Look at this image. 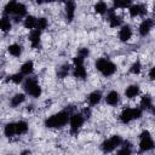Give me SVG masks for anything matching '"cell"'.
Segmentation results:
<instances>
[{"instance_id":"6da1fadb","label":"cell","mask_w":155,"mask_h":155,"mask_svg":"<svg viewBox=\"0 0 155 155\" xmlns=\"http://www.w3.org/2000/svg\"><path fill=\"white\" fill-rule=\"evenodd\" d=\"M69 113L68 111H59L52 116H50L46 121H45V126L50 127V128H59L63 127L68 120H69Z\"/></svg>"},{"instance_id":"7a4b0ae2","label":"cell","mask_w":155,"mask_h":155,"mask_svg":"<svg viewBox=\"0 0 155 155\" xmlns=\"http://www.w3.org/2000/svg\"><path fill=\"white\" fill-rule=\"evenodd\" d=\"M96 68L104 75V76H110L116 71V67L113 62L105 59V58H99L96 62Z\"/></svg>"},{"instance_id":"3957f363","label":"cell","mask_w":155,"mask_h":155,"mask_svg":"<svg viewBox=\"0 0 155 155\" xmlns=\"http://www.w3.org/2000/svg\"><path fill=\"white\" fill-rule=\"evenodd\" d=\"M23 87H24L25 92L28 94H30L31 97H34V98H38L41 94V87L38 85V82H36V80L34 78H28L24 81Z\"/></svg>"},{"instance_id":"277c9868","label":"cell","mask_w":155,"mask_h":155,"mask_svg":"<svg viewBox=\"0 0 155 155\" xmlns=\"http://www.w3.org/2000/svg\"><path fill=\"white\" fill-rule=\"evenodd\" d=\"M142 116V109L138 108H126L121 115H120V120L124 124H128L130 121L134 120V119H139Z\"/></svg>"},{"instance_id":"5b68a950","label":"cell","mask_w":155,"mask_h":155,"mask_svg":"<svg viewBox=\"0 0 155 155\" xmlns=\"http://www.w3.org/2000/svg\"><path fill=\"white\" fill-rule=\"evenodd\" d=\"M121 143H122V139L120 136H113L111 138H109L102 143V150L104 153H110L114 149H116L119 145H121Z\"/></svg>"},{"instance_id":"8992f818","label":"cell","mask_w":155,"mask_h":155,"mask_svg":"<svg viewBox=\"0 0 155 155\" xmlns=\"http://www.w3.org/2000/svg\"><path fill=\"white\" fill-rule=\"evenodd\" d=\"M84 115L82 114H74L69 117V121H70V132L71 133H78L79 130L81 128L82 124H84Z\"/></svg>"},{"instance_id":"52a82bcc","label":"cell","mask_w":155,"mask_h":155,"mask_svg":"<svg viewBox=\"0 0 155 155\" xmlns=\"http://www.w3.org/2000/svg\"><path fill=\"white\" fill-rule=\"evenodd\" d=\"M154 148V140L151 136H142L140 137V143H139V150L140 151H148Z\"/></svg>"},{"instance_id":"ba28073f","label":"cell","mask_w":155,"mask_h":155,"mask_svg":"<svg viewBox=\"0 0 155 155\" xmlns=\"http://www.w3.org/2000/svg\"><path fill=\"white\" fill-rule=\"evenodd\" d=\"M153 19L151 18H148V19H144L142 23H140V25H139V34L142 35V36H145V35H148L149 34V31H150V29L153 28Z\"/></svg>"},{"instance_id":"9c48e42d","label":"cell","mask_w":155,"mask_h":155,"mask_svg":"<svg viewBox=\"0 0 155 155\" xmlns=\"http://www.w3.org/2000/svg\"><path fill=\"white\" fill-rule=\"evenodd\" d=\"M65 13L68 22H71L75 15V2L74 0H65Z\"/></svg>"},{"instance_id":"30bf717a","label":"cell","mask_w":155,"mask_h":155,"mask_svg":"<svg viewBox=\"0 0 155 155\" xmlns=\"http://www.w3.org/2000/svg\"><path fill=\"white\" fill-rule=\"evenodd\" d=\"M147 13V10L142 5H133L130 7V16L131 17H137V16H143Z\"/></svg>"},{"instance_id":"8fae6325","label":"cell","mask_w":155,"mask_h":155,"mask_svg":"<svg viewBox=\"0 0 155 155\" xmlns=\"http://www.w3.org/2000/svg\"><path fill=\"white\" fill-rule=\"evenodd\" d=\"M132 36V30H131V27L130 25H124L119 33V38L121 41H128Z\"/></svg>"},{"instance_id":"7c38bea8","label":"cell","mask_w":155,"mask_h":155,"mask_svg":"<svg viewBox=\"0 0 155 155\" xmlns=\"http://www.w3.org/2000/svg\"><path fill=\"white\" fill-rule=\"evenodd\" d=\"M105 101L109 105H116L117 102H119V93L116 91H110L107 97H105Z\"/></svg>"},{"instance_id":"4fadbf2b","label":"cell","mask_w":155,"mask_h":155,"mask_svg":"<svg viewBox=\"0 0 155 155\" xmlns=\"http://www.w3.org/2000/svg\"><path fill=\"white\" fill-rule=\"evenodd\" d=\"M41 30L39 29H35L31 31L30 34V42H31V46L33 47H38L39 46V42H40V36H41Z\"/></svg>"},{"instance_id":"5bb4252c","label":"cell","mask_w":155,"mask_h":155,"mask_svg":"<svg viewBox=\"0 0 155 155\" xmlns=\"http://www.w3.org/2000/svg\"><path fill=\"white\" fill-rule=\"evenodd\" d=\"M138 93H139V87L137 85H131L125 91V94H126L127 98H134Z\"/></svg>"},{"instance_id":"9a60e30c","label":"cell","mask_w":155,"mask_h":155,"mask_svg":"<svg viewBox=\"0 0 155 155\" xmlns=\"http://www.w3.org/2000/svg\"><path fill=\"white\" fill-rule=\"evenodd\" d=\"M109 22H110V25L115 28V27H119V25L121 24L122 19H121V17L116 16V15L114 13V11L111 10V11L109 12Z\"/></svg>"},{"instance_id":"2e32d148","label":"cell","mask_w":155,"mask_h":155,"mask_svg":"<svg viewBox=\"0 0 155 155\" xmlns=\"http://www.w3.org/2000/svg\"><path fill=\"white\" fill-rule=\"evenodd\" d=\"M101 98H102V93L99 91H94V92L90 93V96H88V103H90V105H96L97 103H99Z\"/></svg>"},{"instance_id":"e0dca14e","label":"cell","mask_w":155,"mask_h":155,"mask_svg":"<svg viewBox=\"0 0 155 155\" xmlns=\"http://www.w3.org/2000/svg\"><path fill=\"white\" fill-rule=\"evenodd\" d=\"M33 70H34V63H33L31 61L25 62V63L22 65V68H21V73H22L23 75H29V74L33 73Z\"/></svg>"},{"instance_id":"ac0fdd59","label":"cell","mask_w":155,"mask_h":155,"mask_svg":"<svg viewBox=\"0 0 155 155\" xmlns=\"http://www.w3.org/2000/svg\"><path fill=\"white\" fill-rule=\"evenodd\" d=\"M86 69L84 68V64L82 65H75L74 68V76L75 78H79V79H86Z\"/></svg>"},{"instance_id":"d6986e66","label":"cell","mask_w":155,"mask_h":155,"mask_svg":"<svg viewBox=\"0 0 155 155\" xmlns=\"http://www.w3.org/2000/svg\"><path fill=\"white\" fill-rule=\"evenodd\" d=\"M24 99H25V96H24L23 93H17V94H15V96L12 97V99H11V105H12V107H18L19 104H22V103L24 102Z\"/></svg>"},{"instance_id":"ffe728a7","label":"cell","mask_w":155,"mask_h":155,"mask_svg":"<svg viewBox=\"0 0 155 155\" xmlns=\"http://www.w3.org/2000/svg\"><path fill=\"white\" fill-rule=\"evenodd\" d=\"M140 107L142 109H151L153 107V101H151V97L150 96H143L142 99H140Z\"/></svg>"},{"instance_id":"44dd1931","label":"cell","mask_w":155,"mask_h":155,"mask_svg":"<svg viewBox=\"0 0 155 155\" xmlns=\"http://www.w3.org/2000/svg\"><path fill=\"white\" fill-rule=\"evenodd\" d=\"M4 133H5L6 137H12V136H15V134H16V124H13V122L7 124V125L5 126V128H4Z\"/></svg>"},{"instance_id":"7402d4cb","label":"cell","mask_w":155,"mask_h":155,"mask_svg":"<svg viewBox=\"0 0 155 155\" xmlns=\"http://www.w3.org/2000/svg\"><path fill=\"white\" fill-rule=\"evenodd\" d=\"M7 50H8L10 54H12V56H15V57L21 56V53H22V47H21L18 44H12V45H10Z\"/></svg>"},{"instance_id":"603a6c76","label":"cell","mask_w":155,"mask_h":155,"mask_svg":"<svg viewBox=\"0 0 155 155\" xmlns=\"http://www.w3.org/2000/svg\"><path fill=\"white\" fill-rule=\"evenodd\" d=\"M0 29L2 31H5V33L10 31V29H11V21L7 17H2L0 19Z\"/></svg>"},{"instance_id":"cb8c5ba5","label":"cell","mask_w":155,"mask_h":155,"mask_svg":"<svg viewBox=\"0 0 155 155\" xmlns=\"http://www.w3.org/2000/svg\"><path fill=\"white\" fill-rule=\"evenodd\" d=\"M28 131V124L25 121H18L16 124V133L18 134H23Z\"/></svg>"},{"instance_id":"d4e9b609","label":"cell","mask_w":155,"mask_h":155,"mask_svg":"<svg viewBox=\"0 0 155 155\" xmlns=\"http://www.w3.org/2000/svg\"><path fill=\"white\" fill-rule=\"evenodd\" d=\"M13 13H15L17 17H23V16L27 13V7H25V5H23V4H17L16 7H15Z\"/></svg>"},{"instance_id":"484cf974","label":"cell","mask_w":155,"mask_h":155,"mask_svg":"<svg viewBox=\"0 0 155 155\" xmlns=\"http://www.w3.org/2000/svg\"><path fill=\"white\" fill-rule=\"evenodd\" d=\"M36 25V18L34 16H27V18L24 19V27L27 29H33Z\"/></svg>"},{"instance_id":"4316f807","label":"cell","mask_w":155,"mask_h":155,"mask_svg":"<svg viewBox=\"0 0 155 155\" xmlns=\"http://www.w3.org/2000/svg\"><path fill=\"white\" fill-rule=\"evenodd\" d=\"M94 11H96L97 13H99V15H103V13H105V12L108 11L107 4H105L104 1H99V2H97V4L94 5Z\"/></svg>"},{"instance_id":"83f0119b","label":"cell","mask_w":155,"mask_h":155,"mask_svg":"<svg viewBox=\"0 0 155 155\" xmlns=\"http://www.w3.org/2000/svg\"><path fill=\"white\" fill-rule=\"evenodd\" d=\"M132 0H113V4L117 8H126L131 5Z\"/></svg>"},{"instance_id":"f1b7e54d","label":"cell","mask_w":155,"mask_h":155,"mask_svg":"<svg viewBox=\"0 0 155 155\" xmlns=\"http://www.w3.org/2000/svg\"><path fill=\"white\" fill-rule=\"evenodd\" d=\"M46 27H47V19L46 18H38L36 19V25H35L36 29L44 30V29H46Z\"/></svg>"},{"instance_id":"f546056e","label":"cell","mask_w":155,"mask_h":155,"mask_svg":"<svg viewBox=\"0 0 155 155\" xmlns=\"http://www.w3.org/2000/svg\"><path fill=\"white\" fill-rule=\"evenodd\" d=\"M16 5H17L16 0H11V1L5 6V13H6V15H8V13H13Z\"/></svg>"},{"instance_id":"4dcf8cb0","label":"cell","mask_w":155,"mask_h":155,"mask_svg":"<svg viewBox=\"0 0 155 155\" xmlns=\"http://www.w3.org/2000/svg\"><path fill=\"white\" fill-rule=\"evenodd\" d=\"M140 69H142L140 62H139V61H137V62H134V63L131 65L130 71H131L132 74H139V73H140Z\"/></svg>"},{"instance_id":"1f68e13d","label":"cell","mask_w":155,"mask_h":155,"mask_svg":"<svg viewBox=\"0 0 155 155\" xmlns=\"http://www.w3.org/2000/svg\"><path fill=\"white\" fill-rule=\"evenodd\" d=\"M68 73H69V65L68 64H64L63 67L59 68L57 75H58V78H65L68 75Z\"/></svg>"},{"instance_id":"d6a6232c","label":"cell","mask_w":155,"mask_h":155,"mask_svg":"<svg viewBox=\"0 0 155 155\" xmlns=\"http://www.w3.org/2000/svg\"><path fill=\"white\" fill-rule=\"evenodd\" d=\"M124 144H125V145L122 147V149H120L117 153H119L120 155H128V154H131V144H130L128 142H125Z\"/></svg>"},{"instance_id":"836d02e7","label":"cell","mask_w":155,"mask_h":155,"mask_svg":"<svg viewBox=\"0 0 155 155\" xmlns=\"http://www.w3.org/2000/svg\"><path fill=\"white\" fill-rule=\"evenodd\" d=\"M11 81L12 82H15V84H19V82H22L23 81V74L21 73H18V74H15V75H12L11 76Z\"/></svg>"},{"instance_id":"e575fe53","label":"cell","mask_w":155,"mask_h":155,"mask_svg":"<svg viewBox=\"0 0 155 155\" xmlns=\"http://www.w3.org/2000/svg\"><path fill=\"white\" fill-rule=\"evenodd\" d=\"M73 63H74V65H82V64H84V57H81V56L74 57Z\"/></svg>"},{"instance_id":"d590c367","label":"cell","mask_w":155,"mask_h":155,"mask_svg":"<svg viewBox=\"0 0 155 155\" xmlns=\"http://www.w3.org/2000/svg\"><path fill=\"white\" fill-rule=\"evenodd\" d=\"M88 53H90V52H88V50L84 47V48H81V50H80L79 56H81V57H84V58H85V57H87V56H88Z\"/></svg>"},{"instance_id":"8d00e7d4","label":"cell","mask_w":155,"mask_h":155,"mask_svg":"<svg viewBox=\"0 0 155 155\" xmlns=\"http://www.w3.org/2000/svg\"><path fill=\"white\" fill-rule=\"evenodd\" d=\"M90 115H91V111H90V109H85V110H84V117L88 119V117H90Z\"/></svg>"},{"instance_id":"74e56055","label":"cell","mask_w":155,"mask_h":155,"mask_svg":"<svg viewBox=\"0 0 155 155\" xmlns=\"http://www.w3.org/2000/svg\"><path fill=\"white\" fill-rule=\"evenodd\" d=\"M149 78H150V80H154V68L150 69V71H149Z\"/></svg>"},{"instance_id":"f35d334b","label":"cell","mask_w":155,"mask_h":155,"mask_svg":"<svg viewBox=\"0 0 155 155\" xmlns=\"http://www.w3.org/2000/svg\"><path fill=\"white\" fill-rule=\"evenodd\" d=\"M45 1H47V0H36V2H38V4H44Z\"/></svg>"},{"instance_id":"ab89813d","label":"cell","mask_w":155,"mask_h":155,"mask_svg":"<svg viewBox=\"0 0 155 155\" xmlns=\"http://www.w3.org/2000/svg\"><path fill=\"white\" fill-rule=\"evenodd\" d=\"M61 1H65V0H61Z\"/></svg>"}]
</instances>
